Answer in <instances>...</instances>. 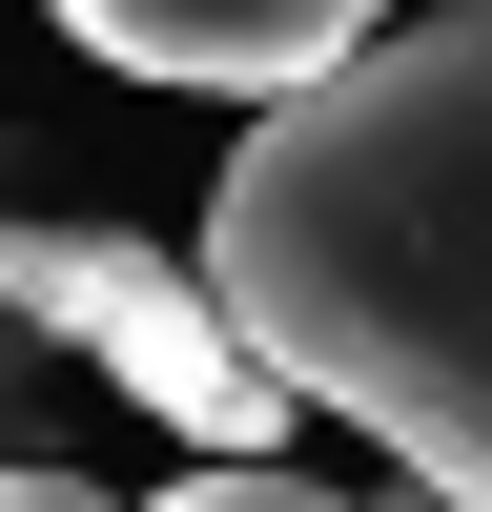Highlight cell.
Wrapping results in <instances>:
<instances>
[{
    "label": "cell",
    "mask_w": 492,
    "mask_h": 512,
    "mask_svg": "<svg viewBox=\"0 0 492 512\" xmlns=\"http://www.w3.org/2000/svg\"><path fill=\"white\" fill-rule=\"evenodd\" d=\"M0 512H123L103 472H0Z\"/></svg>",
    "instance_id": "277c9868"
},
{
    "label": "cell",
    "mask_w": 492,
    "mask_h": 512,
    "mask_svg": "<svg viewBox=\"0 0 492 512\" xmlns=\"http://www.w3.org/2000/svg\"><path fill=\"white\" fill-rule=\"evenodd\" d=\"M205 287L308 410L390 431L410 492L492 512V0H431L328 103L246 123Z\"/></svg>",
    "instance_id": "6da1fadb"
},
{
    "label": "cell",
    "mask_w": 492,
    "mask_h": 512,
    "mask_svg": "<svg viewBox=\"0 0 492 512\" xmlns=\"http://www.w3.org/2000/svg\"><path fill=\"white\" fill-rule=\"evenodd\" d=\"M41 21H62L82 62H123V82H226V103L287 123V103H328L410 0H41Z\"/></svg>",
    "instance_id": "3957f363"
},
{
    "label": "cell",
    "mask_w": 492,
    "mask_h": 512,
    "mask_svg": "<svg viewBox=\"0 0 492 512\" xmlns=\"http://www.w3.org/2000/svg\"><path fill=\"white\" fill-rule=\"evenodd\" d=\"M0 328L82 349L123 410H164L205 472H287V431H308V390L226 328V287L164 267V246H123V226H21V205H0Z\"/></svg>",
    "instance_id": "7a4b0ae2"
}]
</instances>
